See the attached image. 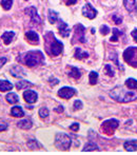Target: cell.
<instances>
[{"label":"cell","mask_w":137,"mask_h":155,"mask_svg":"<svg viewBox=\"0 0 137 155\" xmlns=\"http://www.w3.org/2000/svg\"><path fill=\"white\" fill-rule=\"evenodd\" d=\"M110 96L119 102H130L137 99V92L128 91L123 87H115L110 92Z\"/></svg>","instance_id":"cell-1"},{"label":"cell","mask_w":137,"mask_h":155,"mask_svg":"<svg viewBox=\"0 0 137 155\" xmlns=\"http://www.w3.org/2000/svg\"><path fill=\"white\" fill-rule=\"evenodd\" d=\"M19 57H21V58H18V60L21 61V63L27 64L28 67H31V68L43 63L44 60L43 54L40 51H30L20 55Z\"/></svg>","instance_id":"cell-2"},{"label":"cell","mask_w":137,"mask_h":155,"mask_svg":"<svg viewBox=\"0 0 137 155\" xmlns=\"http://www.w3.org/2000/svg\"><path fill=\"white\" fill-rule=\"evenodd\" d=\"M44 39H46V48L48 49L49 54L53 56L60 55L63 50L62 42L57 40L52 32H49L48 34L44 36Z\"/></svg>","instance_id":"cell-3"},{"label":"cell","mask_w":137,"mask_h":155,"mask_svg":"<svg viewBox=\"0 0 137 155\" xmlns=\"http://www.w3.org/2000/svg\"><path fill=\"white\" fill-rule=\"evenodd\" d=\"M72 143V139L65 133H57L55 136V146L59 150H69Z\"/></svg>","instance_id":"cell-4"},{"label":"cell","mask_w":137,"mask_h":155,"mask_svg":"<svg viewBox=\"0 0 137 155\" xmlns=\"http://www.w3.org/2000/svg\"><path fill=\"white\" fill-rule=\"evenodd\" d=\"M123 59L130 66L137 68V48L130 46L123 52Z\"/></svg>","instance_id":"cell-5"},{"label":"cell","mask_w":137,"mask_h":155,"mask_svg":"<svg viewBox=\"0 0 137 155\" xmlns=\"http://www.w3.org/2000/svg\"><path fill=\"white\" fill-rule=\"evenodd\" d=\"M119 126V122L116 119H108L102 124L101 129L104 130V133L107 134H113L115 129H117V127Z\"/></svg>","instance_id":"cell-6"},{"label":"cell","mask_w":137,"mask_h":155,"mask_svg":"<svg viewBox=\"0 0 137 155\" xmlns=\"http://www.w3.org/2000/svg\"><path fill=\"white\" fill-rule=\"evenodd\" d=\"M82 15H83L84 17L89 18V19H94V18L96 17L97 11L92 7V4L87 3V4H84V7H82Z\"/></svg>","instance_id":"cell-7"},{"label":"cell","mask_w":137,"mask_h":155,"mask_svg":"<svg viewBox=\"0 0 137 155\" xmlns=\"http://www.w3.org/2000/svg\"><path fill=\"white\" fill-rule=\"evenodd\" d=\"M75 94V89L70 87H63L58 91V96L63 99H69Z\"/></svg>","instance_id":"cell-8"},{"label":"cell","mask_w":137,"mask_h":155,"mask_svg":"<svg viewBox=\"0 0 137 155\" xmlns=\"http://www.w3.org/2000/svg\"><path fill=\"white\" fill-rule=\"evenodd\" d=\"M24 12H25V14H28L30 16L32 22H35V23H40L41 22V19L38 16V13H37L36 7H28V9H25Z\"/></svg>","instance_id":"cell-9"},{"label":"cell","mask_w":137,"mask_h":155,"mask_svg":"<svg viewBox=\"0 0 137 155\" xmlns=\"http://www.w3.org/2000/svg\"><path fill=\"white\" fill-rule=\"evenodd\" d=\"M75 37H74V40L77 38V40H79L80 42H82L83 43L84 41H86V39H84V31H86V29H84V27L82 25V24L78 23L77 25H75Z\"/></svg>","instance_id":"cell-10"},{"label":"cell","mask_w":137,"mask_h":155,"mask_svg":"<svg viewBox=\"0 0 137 155\" xmlns=\"http://www.w3.org/2000/svg\"><path fill=\"white\" fill-rule=\"evenodd\" d=\"M23 98L24 100L28 102V104H35L37 101V98H38V95L35 91H32V90H27L25 92L23 93Z\"/></svg>","instance_id":"cell-11"},{"label":"cell","mask_w":137,"mask_h":155,"mask_svg":"<svg viewBox=\"0 0 137 155\" xmlns=\"http://www.w3.org/2000/svg\"><path fill=\"white\" fill-rule=\"evenodd\" d=\"M58 31H59V34L62 37H67L71 33V29L69 28L65 22H63L62 20H59V25H58Z\"/></svg>","instance_id":"cell-12"},{"label":"cell","mask_w":137,"mask_h":155,"mask_svg":"<svg viewBox=\"0 0 137 155\" xmlns=\"http://www.w3.org/2000/svg\"><path fill=\"white\" fill-rule=\"evenodd\" d=\"M11 74H12V76H14V77H16V78H21L27 75V74H25V71H24L20 66L13 67V68L11 69Z\"/></svg>","instance_id":"cell-13"},{"label":"cell","mask_w":137,"mask_h":155,"mask_svg":"<svg viewBox=\"0 0 137 155\" xmlns=\"http://www.w3.org/2000/svg\"><path fill=\"white\" fill-rule=\"evenodd\" d=\"M15 37V33L12 31H7V32H4L2 34V36H1V39L3 40V42H4V44H10L11 42H12L13 38Z\"/></svg>","instance_id":"cell-14"},{"label":"cell","mask_w":137,"mask_h":155,"mask_svg":"<svg viewBox=\"0 0 137 155\" xmlns=\"http://www.w3.org/2000/svg\"><path fill=\"white\" fill-rule=\"evenodd\" d=\"M123 4L128 12H134L137 9V3L135 0H123Z\"/></svg>","instance_id":"cell-15"},{"label":"cell","mask_w":137,"mask_h":155,"mask_svg":"<svg viewBox=\"0 0 137 155\" xmlns=\"http://www.w3.org/2000/svg\"><path fill=\"white\" fill-rule=\"evenodd\" d=\"M48 19L50 21V23L54 24L57 21H59V16H58V13L55 12L53 10H49V15H48Z\"/></svg>","instance_id":"cell-16"},{"label":"cell","mask_w":137,"mask_h":155,"mask_svg":"<svg viewBox=\"0 0 137 155\" xmlns=\"http://www.w3.org/2000/svg\"><path fill=\"white\" fill-rule=\"evenodd\" d=\"M25 37L29 41H32L34 43H37L39 40V37H38V34H37L36 32H33V31H29L25 33Z\"/></svg>","instance_id":"cell-17"},{"label":"cell","mask_w":137,"mask_h":155,"mask_svg":"<svg viewBox=\"0 0 137 155\" xmlns=\"http://www.w3.org/2000/svg\"><path fill=\"white\" fill-rule=\"evenodd\" d=\"M13 89V85L9 80H0V91L1 92H7Z\"/></svg>","instance_id":"cell-18"},{"label":"cell","mask_w":137,"mask_h":155,"mask_svg":"<svg viewBox=\"0 0 137 155\" xmlns=\"http://www.w3.org/2000/svg\"><path fill=\"white\" fill-rule=\"evenodd\" d=\"M17 127L20 129H23V130H29L32 128V121L30 119H23V120H20L17 122Z\"/></svg>","instance_id":"cell-19"},{"label":"cell","mask_w":137,"mask_h":155,"mask_svg":"<svg viewBox=\"0 0 137 155\" xmlns=\"http://www.w3.org/2000/svg\"><path fill=\"white\" fill-rule=\"evenodd\" d=\"M123 148H125V150L129 151V152H133V151L137 150V143L134 141H125V145H123Z\"/></svg>","instance_id":"cell-20"},{"label":"cell","mask_w":137,"mask_h":155,"mask_svg":"<svg viewBox=\"0 0 137 155\" xmlns=\"http://www.w3.org/2000/svg\"><path fill=\"white\" fill-rule=\"evenodd\" d=\"M5 99L11 104H15L17 102H19V97H18V95L16 93H9L7 95V97H5Z\"/></svg>","instance_id":"cell-21"},{"label":"cell","mask_w":137,"mask_h":155,"mask_svg":"<svg viewBox=\"0 0 137 155\" xmlns=\"http://www.w3.org/2000/svg\"><path fill=\"white\" fill-rule=\"evenodd\" d=\"M11 114H12L14 117H23L24 116V112L21 107H13L12 110H11Z\"/></svg>","instance_id":"cell-22"},{"label":"cell","mask_w":137,"mask_h":155,"mask_svg":"<svg viewBox=\"0 0 137 155\" xmlns=\"http://www.w3.org/2000/svg\"><path fill=\"white\" fill-rule=\"evenodd\" d=\"M74 57H75V58H77V59H83V58H87V57H89V54H88L87 52H83L81 49L76 48V50H75Z\"/></svg>","instance_id":"cell-23"},{"label":"cell","mask_w":137,"mask_h":155,"mask_svg":"<svg viewBox=\"0 0 137 155\" xmlns=\"http://www.w3.org/2000/svg\"><path fill=\"white\" fill-rule=\"evenodd\" d=\"M32 85H33V83H30V81H28V80H21V81H19V83H16V88L18 90L28 89V88L32 87Z\"/></svg>","instance_id":"cell-24"},{"label":"cell","mask_w":137,"mask_h":155,"mask_svg":"<svg viewBox=\"0 0 137 155\" xmlns=\"http://www.w3.org/2000/svg\"><path fill=\"white\" fill-rule=\"evenodd\" d=\"M125 85L129 90H137V80L134 78H129L125 80Z\"/></svg>","instance_id":"cell-25"},{"label":"cell","mask_w":137,"mask_h":155,"mask_svg":"<svg viewBox=\"0 0 137 155\" xmlns=\"http://www.w3.org/2000/svg\"><path fill=\"white\" fill-rule=\"evenodd\" d=\"M94 150H97V151H98V150H99L98 146H97L95 143H92V141H89V143H88L87 145H86V146L83 147V150H82V151H84V152H87V151H94Z\"/></svg>","instance_id":"cell-26"},{"label":"cell","mask_w":137,"mask_h":155,"mask_svg":"<svg viewBox=\"0 0 137 155\" xmlns=\"http://www.w3.org/2000/svg\"><path fill=\"white\" fill-rule=\"evenodd\" d=\"M69 75H70L71 77L75 78V79H79L80 76H81V73H80V71L78 70L76 67H72V68H71V72L69 73Z\"/></svg>","instance_id":"cell-27"},{"label":"cell","mask_w":137,"mask_h":155,"mask_svg":"<svg viewBox=\"0 0 137 155\" xmlns=\"http://www.w3.org/2000/svg\"><path fill=\"white\" fill-rule=\"evenodd\" d=\"M89 80H90V83H91V85H96L97 80H98V74H97L96 72L92 71V72L89 74Z\"/></svg>","instance_id":"cell-28"},{"label":"cell","mask_w":137,"mask_h":155,"mask_svg":"<svg viewBox=\"0 0 137 155\" xmlns=\"http://www.w3.org/2000/svg\"><path fill=\"white\" fill-rule=\"evenodd\" d=\"M13 4V0H1V5L5 11H9Z\"/></svg>","instance_id":"cell-29"},{"label":"cell","mask_w":137,"mask_h":155,"mask_svg":"<svg viewBox=\"0 0 137 155\" xmlns=\"http://www.w3.org/2000/svg\"><path fill=\"white\" fill-rule=\"evenodd\" d=\"M112 31H113V36L111 37V41H113V42H115V41H117L118 40V37L120 36L121 35V33H120V31H118L117 29H116V28H114L113 30H112Z\"/></svg>","instance_id":"cell-30"},{"label":"cell","mask_w":137,"mask_h":155,"mask_svg":"<svg viewBox=\"0 0 137 155\" xmlns=\"http://www.w3.org/2000/svg\"><path fill=\"white\" fill-rule=\"evenodd\" d=\"M28 147H29L31 150H36L37 148L40 147V145H39L36 141H29V143H28Z\"/></svg>","instance_id":"cell-31"},{"label":"cell","mask_w":137,"mask_h":155,"mask_svg":"<svg viewBox=\"0 0 137 155\" xmlns=\"http://www.w3.org/2000/svg\"><path fill=\"white\" fill-rule=\"evenodd\" d=\"M39 116L41 117L42 119L46 118V117L49 116V110L46 109V108H41L40 110H39Z\"/></svg>","instance_id":"cell-32"},{"label":"cell","mask_w":137,"mask_h":155,"mask_svg":"<svg viewBox=\"0 0 137 155\" xmlns=\"http://www.w3.org/2000/svg\"><path fill=\"white\" fill-rule=\"evenodd\" d=\"M106 72L109 76H111V77H113L114 76V71L110 64H106Z\"/></svg>","instance_id":"cell-33"},{"label":"cell","mask_w":137,"mask_h":155,"mask_svg":"<svg viewBox=\"0 0 137 155\" xmlns=\"http://www.w3.org/2000/svg\"><path fill=\"white\" fill-rule=\"evenodd\" d=\"M7 122L0 119V132L4 131V130H7Z\"/></svg>","instance_id":"cell-34"},{"label":"cell","mask_w":137,"mask_h":155,"mask_svg":"<svg viewBox=\"0 0 137 155\" xmlns=\"http://www.w3.org/2000/svg\"><path fill=\"white\" fill-rule=\"evenodd\" d=\"M100 32H101V34H102V35H107L109 32H110V29H109L107 25H104H104H101Z\"/></svg>","instance_id":"cell-35"},{"label":"cell","mask_w":137,"mask_h":155,"mask_svg":"<svg viewBox=\"0 0 137 155\" xmlns=\"http://www.w3.org/2000/svg\"><path fill=\"white\" fill-rule=\"evenodd\" d=\"M74 108L75 110H79L82 108V102L80 101V100H76V101L74 102Z\"/></svg>","instance_id":"cell-36"},{"label":"cell","mask_w":137,"mask_h":155,"mask_svg":"<svg viewBox=\"0 0 137 155\" xmlns=\"http://www.w3.org/2000/svg\"><path fill=\"white\" fill-rule=\"evenodd\" d=\"M113 20H114V22H115L116 24H119V23H121V21H123V19H121V17H118L117 15H113Z\"/></svg>","instance_id":"cell-37"},{"label":"cell","mask_w":137,"mask_h":155,"mask_svg":"<svg viewBox=\"0 0 137 155\" xmlns=\"http://www.w3.org/2000/svg\"><path fill=\"white\" fill-rule=\"evenodd\" d=\"M70 129H71V130H72V131L77 132V131H78V130H79V125L76 124V122H75V124H73L72 126H70Z\"/></svg>","instance_id":"cell-38"},{"label":"cell","mask_w":137,"mask_h":155,"mask_svg":"<svg viewBox=\"0 0 137 155\" xmlns=\"http://www.w3.org/2000/svg\"><path fill=\"white\" fill-rule=\"evenodd\" d=\"M7 61V57H0V69L2 68V66Z\"/></svg>","instance_id":"cell-39"},{"label":"cell","mask_w":137,"mask_h":155,"mask_svg":"<svg viewBox=\"0 0 137 155\" xmlns=\"http://www.w3.org/2000/svg\"><path fill=\"white\" fill-rule=\"evenodd\" d=\"M77 2V0H65V3L67 5H73Z\"/></svg>","instance_id":"cell-40"},{"label":"cell","mask_w":137,"mask_h":155,"mask_svg":"<svg viewBox=\"0 0 137 155\" xmlns=\"http://www.w3.org/2000/svg\"><path fill=\"white\" fill-rule=\"evenodd\" d=\"M131 35H132V37L135 39V41L137 42V29H135L134 31H133L132 33H131Z\"/></svg>","instance_id":"cell-41"},{"label":"cell","mask_w":137,"mask_h":155,"mask_svg":"<svg viewBox=\"0 0 137 155\" xmlns=\"http://www.w3.org/2000/svg\"><path fill=\"white\" fill-rule=\"evenodd\" d=\"M51 81V85H58L59 83V80L58 79H50Z\"/></svg>","instance_id":"cell-42"},{"label":"cell","mask_w":137,"mask_h":155,"mask_svg":"<svg viewBox=\"0 0 137 155\" xmlns=\"http://www.w3.org/2000/svg\"><path fill=\"white\" fill-rule=\"evenodd\" d=\"M55 111H56V112H62V111H63V108L60 106V107H59V109H55Z\"/></svg>","instance_id":"cell-43"},{"label":"cell","mask_w":137,"mask_h":155,"mask_svg":"<svg viewBox=\"0 0 137 155\" xmlns=\"http://www.w3.org/2000/svg\"><path fill=\"white\" fill-rule=\"evenodd\" d=\"M25 1H28V0H25Z\"/></svg>","instance_id":"cell-44"}]
</instances>
